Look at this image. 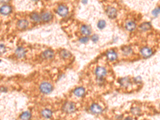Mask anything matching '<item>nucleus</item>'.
Listing matches in <instances>:
<instances>
[{
    "label": "nucleus",
    "mask_w": 160,
    "mask_h": 120,
    "mask_svg": "<svg viewBox=\"0 0 160 120\" xmlns=\"http://www.w3.org/2000/svg\"><path fill=\"white\" fill-rule=\"evenodd\" d=\"M39 89L41 91L45 94L50 93L52 90V86L51 84L47 82L42 83L39 87Z\"/></svg>",
    "instance_id": "f257e3e1"
},
{
    "label": "nucleus",
    "mask_w": 160,
    "mask_h": 120,
    "mask_svg": "<svg viewBox=\"0 0 160 120\" xmlns=\"http://www.w3.org/2000/svg\"><path fill=\"white\" fill-rule=\"evenodd\" d=\"M63 110L67 113H72L75 110V104L72 102L66 103L63 107Z\"/></svg>",
    "instance_id": "f03ea898"
},
{
    "label": "nucleus",
    "mask_w": 160,
    "mask_h": 120,
    "mask_svg": "<svg viewBox=\"0 0 160 120\" xmlns=\"http://www.w3.org/2000/svg\"><path fill=\"white\" fill-rule=\"evenodd\" d=\"M106 13L110 18H114L117 16V11L115 8L112 7H109L107 9Z\"/></svg>",
    "instance_id": "7ed1b4c3"
},
{
    "label": "nucleus",
    "mask_w": 160,
    "mask_h": 120,
    "mask_svg": "<svg viewBox=\"0 0 160 120\" xmlns=\"http://www.w3.org/2000/svg\"><path fill=\"white\" fill-rule=\"evenodd\" d=\"M58 13L61 16H65L66 15H67L68 12V8L65 6L61 5L57 9Z\"/></svg>",
    "instance_id": "20e7f679"
},
{
    "label": "nucleus",
    "mask_w": 160,
    "mask_h": 120,
    "mask_svg": "<svg viewBox=\"0 0 160 120\" xmlns=\"http://www.w3.org/2000/svg\"><path fill=\"white\" fill-rule=\"evenodd\" d=\"M95 73L98 77H104L106 74V70L105 68L102 67H98L96 68Z\"/></svg>",
    "instance_id": "39448f33"
},
{
    "label": "nucleus",
    "mask_w": 160,
    "mask_h": 120,
    "mask_svg": "<svg viewBox=\"0 0 160 120\" xmlns=\"http://www.w3.org/2000/svg\"><path fill=\"white\" fill-rule=\"evenodd\" d=\"M90 109L92 112L95 114H100L102 112V109L101 107L96 104H93L91 106Z\"/></svg>",
    "instance_id": "423d86ee"
},
{
    "label": "nucleus",
    "mask_w": 160,
    "mask_h": 120,
    "mask_svg": "<svg viewBox=\"0 0 160 120\" xmlns=\"http://www.w3.org/2000/svg\"><path fill=\"white\" fill-rule=\"evenodd\" d=\"M141 53L142 55H143L144 57L147 58L150 57L152 55V50L150 49V48L147 47H145L142 49L141 50Z\"/></svg>",
    "instance_id": "0eeeda50"
},
{
    "label": "nucleus",
    "mask_w": 160,
    "mask_h": 120,
    "mask_svg": "<svg viewBox=\"0 0 160 120\" xmlns=\"http://www.w3.org/2000/svg\"><path fill=\"white\" fill-rule=\"evenodd\" d=\"M106 56L107 58L110 61H113L117 58L116 53L113 50H110L108 51L107 53Z\"/></svg>",
    "instance_id": "6e6552de"
},
{
    "label": "nucleus",
    "mask_w": 160,
    "mask_h": 120,
    "mask_svg": "<svg viewBox=\"0 0 160 120\" xmlns=\"http://www.w3.org/2000/svg\"><path fill=\"white\" fill-rule=\"evenodd\" d=\"M85 93V89L82 87H78L75 89L74 91V93L77 97H82Z\"/></svg>",
    "instance_id": "1a4fd4ad"
},
{
    "label": "nucleus",
    "mask_w": 160,
    "mask_h": 120,
    "mask_svg": "<svg viewBox=\"0 0 160 120\" xmlns=\"http://www.w3.org/2000/svg\"><path fill=\"white\" fill-rule=\"evenodd\" d=\"M11 11V8L9 6H3L1 8V13L4 15H8Z\"/></svg>",
    "instance_id": "9d476101"
},
{
    "label": "nucleus",
    "mask_w": 160,
    "mask_h": 120,
    "mask_svg": "<svg viewBox=\"0 0 160 120\" xmlns=\"http://www.w3.org/2000/svg\"><path fill=\"white\" fill-rule=\"evenodd\" d=\"M81 33L86 35H89L91 34V28L89 26L87 25H83L81 29Z\"/></svg>",
    "instance_id": "9b49d317"
},
{
    "label": "nucleus",
    "mask_w": 160,
    "mask_h": 120,
    "mask_svg": "<svg viewBox=\"0 0 160 120\" xmlns=\"http://www.w3.org/2000/svg\"><path fill=\"white\" fill-rule=\"evenodd\" d=\"M25 50L24 48L19 47L16 51V54L18 58H22L25 55Z\"/></svg>",
    "instance_id": "f8f14e48"
},
{
    "label": "nucleus",
    "mask_w": 160,
    "mask_h": 120,
    "mask_svg": "<svg viewBox=\"0 0 160 120\" xmlns=\"http://www.w3.org/2000/svg\"><path fill=\"white\" fill-rule=\"evenodd\" d=\"M136 25L133 21H129L126 25V28L129 31H132L136 28Z\"/></svg>",
    "instance_id": "ddd939ff"
},
{
    "label": "nucleus",
    "mask_w": 160,
    "mask_h": 120,
    "mask_svg": "<svg viewBox=\"0 0 160 120\" xmlns=\"http://www.w3.org/2000/svg\"><path fill=\"white\" fill-rule=\"evenodd\" d=\"M28 26V21L26 20H21L18 23V26L20 28H26Z\"/></svg>",
    "instance_id": "4468645a"
},
{
    "label": "nucleus",
    "mask_w": 160,
    "mask_h": 120,
    "mask_svg": "<svg viewBox=\"0 0 160 120\" xmlns=\"http://www.w3.org/2000/svg\"><path fill=\"white\" fill-rule=\"evenodd\" d=\"M52 15L50 13H44L41 16V19L44 21H48L52 19Z\"/></svg>",
    "instance_id": "2eb2a0df"
},
{
    "label": "nucleus",
    "mask_w": 160,
    "mask_h": 120,
    "mask_svg": "<svg viewBox=\"0 0 160 120\" xmlns=\"http://www.w3.org/2000/svg\"><path fill=\"white\" fill-rule=\"evenodd\" d=\"M41 114L44 117L47 118H50L52 116V112L50 110L48 109L43 110L42 111Z\"/></svg>",
    "instance_id": "dca6fc26"
},
{
    "label": "nucleus",
    "mask_w": 160,
    "mask_h": 120,
    "mask_svg": "<svg viewBox=\"0 0 160 120\" xmlns=\"http://www.w3.org/2000/svg\"><path fill=\"white\" fill-rule=\"evenodd\" d=\"M53 52L52 51L50 50H46L43 53V57L44 58L50 59L53 57Z\"/></svg>",
    "instance_id": "f3484780"
},
{
    "label": "nucleus",
    "mask_w": 160,
    "mask_h": 120,
    "mask_svg": "<svg viewBox=\"0 0 160 120\" xmlns=\"http://www.w3.org/2000/svg\"><path fill=\"white\" fill-rule=\"evenodd\" d=\"M20 117L22 120H29L31 117V114L28 111H26L21 114Z\"/></svg>",
    "instance_id": "a211bd4d"
},
{
    "label": "nucleus",
    "mask_w": 160,
    "mask_h": 120,
    "mask_svg": "<svg viewBox=\"0 0 160 120\" xmlns=\"http://www.w3.org/2000/svg\"><path fill=\"white\" fill-rule=\"evenodd\" d=\"M151 27H152V26H151L150 23H144L140 25V28L142 30L146 31L149 29L151 28Z\"/></svg>",
    "instance_id": "6ab92c4d"
},
{
    "label": "nucleus",
    "mask_w": 160,
    "mask_h": 120,
    "mask_svg": "<svg viewBox=\"0 0 160 120\" xmlns=\"http://www.w3.org/2000/svg\"><path fill=\"white\" fill-rule=\"evenodd\" d=\"M106 26V21L104 20H100L99 21L98 23L97 26L100 29H103Z\"/></svg>",
    "instance_id": "aec40b11"
},
{
    "label": "nucleus",
    "mask_w": 160,
    "mask_h": 120,
    "mask_svg": "<svg viewBox=\"0 0 160 120\" xmlns=\"http://www.w3.org/2000/svg\"><path fill=\"white\" fill-rule=\"evenodd\" d=\"M30 17H31V18L35 21H39L40 19H41L40 18V17L39 16V15L36 13H32V14L31 15Z\"/></svg>",
    "instance_id": "412c9836"
},
{
    "label": "nucleus",
    "mask_w": 160,
    "mask_h": 120,
    "mask_svg": "<svg viewBox=\"0 0 160 120\" xmlns=\"http://www.w3.org/2000/svg\"><path fill=\"white\" fill-rule=\"evenodd\" d=\"M121 80V82H120V83H121V85H122L123 86L126 87L129 84V79L128 78H122Z\"/></svg>",
    "instance_id": "4be33fe9"
},
{
    "label": "nucleus",
    "mask_w": 160,
    "mask_h": 120,
    "mask_svg": "<svg viewBox=\"0 0 160 120\" xmlns=\"http://www.w3.org/2000/svg\"><path fill=\"white\" fill-rule=\"evenodd\" d=\"M61 55L63 58H68L70 56V53L68 51H67L66 50H64L63 51H61Z\"/></svg>",
    "instance_id": "5701e85b"
},
{
    "label": "nucleus",
    "mask_w": 160,
    "mask_h": 120,
    "mask_svg": "<svg viewBox=\"0 0 160 120\" xmlns=\"http://www.w3.org/2000/svg\"><path fill=\"white\" fill-rule=\"evenodd\" d=\"M160 13V8H158L155 9L152 11V14L154 16H157Z\"/></svg>",
    "instance_id": "b1692460"
},
{
    "label": "nucleus",
    "mask_w": 160,
    "mask_h": 120,
    "mask_svg": "<svg viewBox=\"0 0 160 120\" xmlns=\"http://www.w3.org/2000/svg\"><path fill=\"white\" fill-rule=\"evenodd\" d=\"M132 112L135 115H137V114H139V113L140 112V110L139 108L135 107V108H133V109H132Z\"/></svg>",
    "instance_id": "393cba45"
},
{
    "label": "nucleus",
    "mask_w": 160,
    "mask_h": 120,
    "mask_svg": "<svg viewBox=\"0 0 160 120\" xmlns=\"http://www.w3.org/2000/svg\"><path fill=\"white\" fill-rule=\"evenodd\" d=\"M131 51V49L130 48H129V47H126V48H124V49H123V51L124 53H126V54H129V53H130Z\"/></svg>",
    "instance_id": "a878e982"
},
{
    "label": "nucleus",
    "mask_w": 160,
    "mask_h": 120,
    "mask_svg": "<svg viewBox=\"0 0 160 120\" xmlns=\"http://www.w3.org/2000/svg\"><path fill=\"white\" fill-rule=\"evenodd\" d=\"M79 41L82 43H86L89 41V38L87 37H83L79 39Z\"/></svg>",
    "instance_id": "bb28decb"
},
{
    "label": "nucleus",
    "mask_w": 160,
    "mask_h": 120,
    "mask_svg": "<svg viewBox=\"0 0 160 120\" xmlns=\"http://www.w3.org/2000/svg\"><path fill=\"white\" fill-rule=\"evenodd\" d=\"M98 39H99V36L96 34H94L93 35H92V36L91 37V39L92 40V41L93 42H97Z\"/></svg>",
    "instance_id": "cd10ccee"
},
{
    "label": "nucleus",
    "mask_w": 160,
    "mask_h": 120,
    "mask_svg": "<svg viewBox=\"0 0 160 120\" xmlns=\"http://www.w3.org/2000/svg\"><path fill=\"white\" fill-rule=\"evenodd\" d=\"M124 120H132V118L130 117H127Z\"/></svg>",
    "instance_id": "c85d7f7f"
},
{
    "label": "nucleus",
    "mask_w": 160,
    "mask_h": 120,
    "mask_svg": "<svg viewBox=\"0 0 160 120\" xmlns=\"http://www.w3.org/2000/svg\"><path fill=\"white\" fill-rule=\"evenodd\" d=\"M87 1H83L82 2V3H87Z\"/></svg>",
    "instance_id": "c756f323"
}]
</instances>
